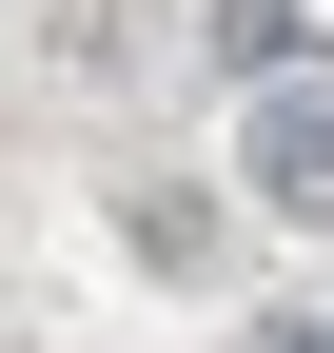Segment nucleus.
<instances>
[{
	"mask_svg": "<svg viewBox=\"0 0 334 353\" xmlns=\"http://www.w3.org/2000/svg\"><path fill=\"white\" fill-rule=\"evenodd\" d=\"M236 196L295 216V236L334 216V79H315V59H275L256 99H236Z\"/></svg>",
	"mask_w": 334,
	"mask_h": 353,
	"instance_id": "obj_1",
	"label": "nucleus"
},
{
	"mask_svg": "<svg viewBox=\"0 0 334 353\" xmlns=\"http://www.w3.org/2000/svg\"><path fill=\"white\" fill-rule=\"evenodd\" d=\"M217 59H236V79H275V59H295V0H217Z\"/></svg>",
	"mask_w": 334,
	"mask_h": 353,
	"instance_id": "obj_2",
	"label": "nucleus"
},
{
	"mask_svg": "<svg viewBox=\"0 0 334 353\" xmlns=\"http://www.w3.org/2000/svg\"><path fill=\"white\" fill-rule=\"evenodd\" d=\"M275 353H334V334H275Z\"/></svg>",
	"mask_w": 334,
	"mask_h": 353,
	"instance_id": "obj_3",
	"label": "nucleus"
}]
</instances>
